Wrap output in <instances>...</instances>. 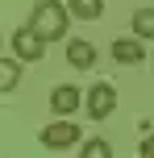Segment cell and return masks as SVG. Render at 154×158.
Instances as JSON below:
<instances>
[{
    "label": "cell",
    "mask_w": 154,
    "mask_h": 158,
    "mask_svg": "<svg viewBox=\"0 0 154 158\" xmlns=\"http://www.w3.org/2000/svg\"><path fill=\"white\" fill-rule=\"evenodd\" d=\"M133 33L138 38H154V8H138L133 13Z\"/></svg>",
    "instance_id": "obj_9"
},
{
    "label": "cell",
    "mask_w": 154,
    "mask_h": 158,
    "mask_svg": "<svg viewBox=\"0 0 154 158\" xmlns=\"http://www.w3.org/2000/svg\"><path fill=\"white\" fill-rule=\"evenodd\" d=\"M17 79H21V67H17V58H4V63H0V87H4V92H13V87H17Z\"/></svg>",
    "instance_id": "obj_10"
},
{
    "label": "cell",
    "mask_w": 154,
    "mask_h": 158,
    "mask_svg": "<svg viewBox=\"0 0 154 158\" xmlns=\"http://www.w3.org/2000/svg\"><path fill=\"white\" fill-rule=\"evenodd\" d=\"M75 142H79V129H75L71 121H58V125L42 129V146H46V150H71Z\"/></svg>",
    "instance_id": "obj_3"
},
{
    "label": "cell",
    "mask_w": 154,
    "mask_h": 158,
    "mask_svg": "<svg viewBox=\"0 0 154 158\" xmlns=\"http://www.w3.org/2000/svg\"><path fill=\"white\" fill-rule=\"evenodd\" d=\"M13 54L21 58V63H38V58L46 54V38H42L33 25H21V29L13 33Z\"/></svg>",
    "instance_id": "obj_2"
},
{
    "label": "cell",
    "mask_w": 154,
    "mask_h": 158,
    "mask_svg": "<svg viewBox=\"0 0 154 158\" xmlns=\"http://www.w3.org/2000/svg\"><path fill=\"white\" fill-rule=\"evenodd\" d=\"M67 8H71V17H79V21H96V17L104 13V0H67Z\"/></svg>",
    "instance_id": "obj_8"
},
{
    "label": "cell",
    "mask_w": 154,
    "mask_h": 158,
    "mask_svg": "<svg viewBox=\"0 0 154 158\" xmlns=\"http://www.w3.org/2000/svg\"><path fill=\"white\" fill-rule=\"evenodd\" d=\"M79 104H83V96H79V87H75V83H63V87H54V92H50V108L63 112V117H71Z\"/></svg>",
    "instance_id": "obj_5"
},
{
    "label": "cell",
    "mask_w": 154,
    "mask_h": 158,
    "mask_svg": "<svg viewBox=\"0 0 154 158\" xmlns=\"http://www.w3.org/2000/svg\"><path fill=\"white\" fill-rule=\"evenodd\" d=\"M113 108H117V92H113L108 83H96V87L88 92V117H92V121H104Z\"/></svg>",
    "instance_id": "obj_4"
},
{
    "label": "cell",
    "mask_w": 154,
    "mask_h": 158,
    "mask_svg": "<svg viewBox=\"0 0 154 158\" xmlns=\"http://www.w3.org/2000/svg\"><path fill=\"white\" fill-rule=\"evenodd\" d=\"M67 63L79 67V71H92L96 67V46L92 42H67Z\"/></svg>",
    "instance_id": "obj_7"
},
{
    "label": "cell",
    "mask_w": 154,
    "mask_h": 158,
    "mask_svg": "<svg viewBox=\"0 0 154 158\" xmlns=\"http://www.w3.org/2000/svg\"><path fill=\"white\" fill-rule=\"evenodd\" d=\"M67 21H71V8L58 4V0H38V4H33V17H29V25H33L46 42L63 38V33H67Z\"/></svg>",
    "instance_id": "obj_1"
},
{
    "label": "cell",
    "mask_w": 154,
    "mask_h": 158,
    "mask_svg": "<svg viewBox=\"0 0 154 158\" xmlns=\"http://www.w3.org/2000/svg\"><path fill=\"white\" fill-rule=\"evenodd\" d=\"M142 42H146V38H138V33H133V38H117L113 42V58H117V63H142V58H146V46H142Z\"/></svg>",
    "instance_id": "obj_6"
},
{
    "label": "cell",
    "mask_w": 154,
    "mask_h": 158,
    "mask_svg": "<svg viewBox=\"0 0 154 158\" xmlns=\"http://www.w3.org/2000/svg\"><path fill=\"white\" fill-rule=\"evenodd\" d=\"M142 158H154V137H146V142H142Z\"/></svg>",
    "instance_id": "obj_12"
},
{
    "label": "cell",
    "mask_w": 154,
    "mask_h": 158,
    "mask_svg": "<svg viewBox=\"0 0 154 158\" xmlns=\"http://www.w3.org/2000/svg\"><path fill=\"white\" fill-rule=\"evenodd\" d=\"M79 154H83V158H108L113 150H108V142H88V146H83Z\"/></svg>",
    "instance_id": "obj_11"
}]
</instances>
